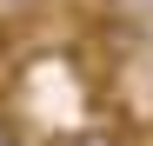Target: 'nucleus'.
I'll use <instances>...</instances> for the list:
<instances>
[{
  "label": "nucleus",
  "instance_id": "1",
  "mask_svg": "<svg viewBox=\"0 0 153 146\" xmlns=\"http://www.w3.org/2000/svg\"><path fill=\"white\" fill-rule=\"evenodd\" d=\"M60 146H126V133H113V126H80V133H67Z\"/></svg>",
  "mask_w": 153,
  "mask_h": 146
},
{
  "label": "nucleus",
  "instance_id": "2",
  "mask_svg": "<svg viewBox=\"0 0 153 146\" xmlns=\"http://www.w3.org/2000/svg\"><path fill=\"white\" fill-rule=\"evenodd\" d=\"M0 146H20V126H13L7 113H0Z\"/></svg>",
  "mask_w": 153,
  "mask_h": 146
}]
</instances>
